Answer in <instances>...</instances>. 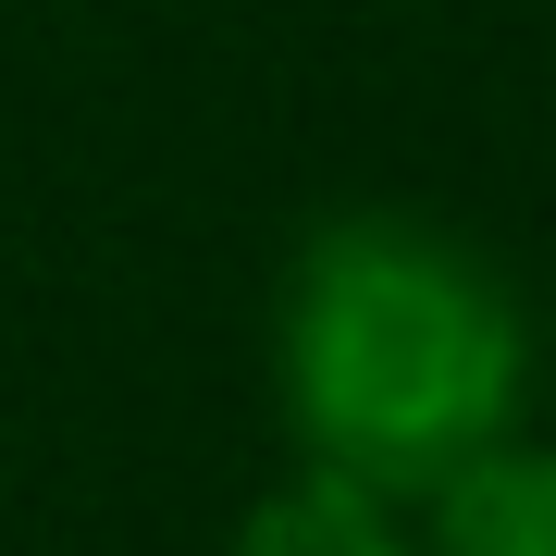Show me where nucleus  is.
<instances>
[{
    "label": "nucleus",
    "instance_id": "nucleus-1",
    "mask_svg": "<svg viewBox=\"0 0 556 556\" xmlns=\"http://www.w3.org/2000/svg\"><path fill=\"white\" fill-rule=\"evenodd\" d=\"M273 383L321 470L420 507L445 470L519 433L532 408V309L433 211H334L285 273Z\"/></svg>",
    "mask_w": 556,
    "mask_h": 556
},
{
    "label": "nucleus",
    "instance_id": "nucleus-2",
    "mask_svg": "<svg viewBox=\"0 0 556 556\" xmlns=\"http://www.w3.org/2000/svg\"><path fill=\"white\" fill-rule=\"evenodd\" d=\"M420 556H556V445L507 433L420 495Z\"/></svg>",
    "mask_w": 556,
    "mask_h": 556
},
{
    "label": "nucleus",
    "instance_id": "nucleus-3",
    "mask_svg": "<svg viewBox=\"0 0 556 556\" xmlns=\"http://www.w3.org/2000/svg\"><path fill=\"white\" fill-rule=\"evenodd\" d=\"M236 556H420L408 544V507L396 495H371V482H346V470H285L273 495H260L236 519Z\"/></svg>",
    "mask_w": 556,
    "mask_h": 556
}]
</instances>
